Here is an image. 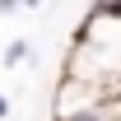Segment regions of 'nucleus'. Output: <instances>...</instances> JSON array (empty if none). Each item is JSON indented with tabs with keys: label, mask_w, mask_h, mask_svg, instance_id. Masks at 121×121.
I'll return each mask as SVG.
<instances>
[{
	"label": "nucleus",
	"mask_w": 121,
	"mask_h": 121,
	"mask_svg": "<svg viewBox=\"0 0 121 121\" xmlns=\"http://www.w3.org/2000/svg\"><path fill=\"white\" fill-rule=\"evenodd\" d=\"M56 121H117V117H112V107H107V103H89V107H79V112L56 117Z\"/></svg>",
	"instance_id": "obj_2"
},
{
	"label": "nucleus",
	"mask_w": 121,
	"mask_h": 121,
	"mask_svg": "<svg viewBox=\"0 0 121 121\" xmlns=\"http://www.w3.org/2000/svg\"><path fill=\"white\" fill-rule=\"evenodd\" d=\"M23 5H28V9H33L37 0H0V14H14V9H23Z\"/></svg>",
	"instance_id": "obj_4"
},
{
	"label": "nucleus",
	"mask_w": 121,
	"mask_h": 121,
	"mask_svg": "<svg viewBox=\"0 0 121 121\" xmlns=\"http://www.w3.org/2000/svg\"><path fill=\"white\" fill-rule=\"evenodd\" d=\"M5 112H9V98H5V93H0V117H5Z\"/></svg>",
	"instance_id": "obj_5"
},
{
	"label": "nucleus",
	"mask_w": 121,
	"mask_h": 121,
	"mask_svg": "<svg viewBox=\"0 0 121 121\" xmlns=\"http://www.w3.org/2000/svg\"><path fill=\"white\" fill-rule=\"evenodd\" d=\"M89 103H107L98 84H89V79H75V75H65V79L56 84V117H65V112H79V107H89ZM107 107H112V103H107Z\"/></svg>",
	"instance_id": "obj_1"
},
{
	"label": "nucleus",
	"mask_w": 121,
	"mask_h": 121,
	"mask_svg": "<svg viewBox=\"0 0 121 121\" xmlns=\"http://www.w3.org/2000/svg\"><path fill=\"white\" fill-rule=\"evenodd\" d=\"M28 56V42H14L9 47V51H5V65H19V60Z\"/></svg>",
	"instance_id": "obj_3"
}]
</instances>
